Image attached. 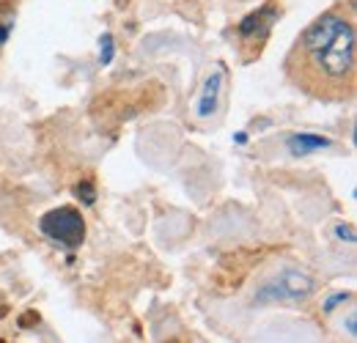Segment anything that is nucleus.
<instances>
[{"mask_svg":"<svg viewBox=\"0 0 357 343\" xmlns=\"http://www.w3.org/2000/svg\"><path fill=\"white\" fill-rule=\"evenodd\" d=\"M313 58H316V63L321 66L324 75L344 77L352 69V63H355V28L344 20L341 28H338V33L327 42V47H321L319 52H313Z\"/></svg>","mask_w":357,"mask_h":343,"instance_id":"nucleus-1","label":"nucleus"},{"mask_svg":"<svg viewBox=\"0 0 357 343\" xmlns=\"http://www.w3.org/2000/svg\"><path fill=\"white\" fill-rule=\"evenodd\" d=\"M39 228L45 231L47 236L63 247H80L83 239H86V222L83 215L72 206H61V209H52L42 217Z\"/></svg>","mask_w":357,"mask_h":343,"instance_id":"nucleus-2","label":"nucleus"},{"mask_svg":"<svg viewBox=\"0 0 357 343\" xmlns=\"http://www.w3.org/2000/svg\"><path fill=\"white\" fill-rule=\"evenodd\" d=\"M313 294V280L305 272H297V269H286L280 272L275 280L264 283L256 294V302L264 305V302H297L305 300Z\"/></svg>","mask_w":357,"mask_h":343,"instance_id":"nucleus-3","label":"nucleus"},{"mask_svg":"<svg viewBox=\"0 0 357 343\" xmlns=\"http://www.w3.org/2000/svg\"><path fill=\"white\" fill-rule=\"evenodd\" d=\"M341 17H335V14H324L321 20H316L311 28L305 31V36H303V44H305V49L308 52H319L321 47H327V42L338 33V28H341Z\"/></svg>","mask_w":357,"mask_h":343,"instance_id":"nucleus-4","label":"nucleus"},{"mask_svg":"<svg viewBox=\"0 0 357 343\" xmlns=\"http://www.w3.org/2000/svg\"><path fill=\"white\" fill-rule=\"evenodd\" d=\"M220 91H223V72H215V75L206 77L204 91H201V99H198V119H209V116L218 110Z\"/></svg>","mask_w":357,"mask_h":343,"instance_id":"nucleus-5","label":"nucleus"},{"mask_svg":"<svg viewBox=\"0 0 357 343\" xmlns=\"http://www.w3.org/2000/svg\"><path fill=\"white\" fill-rule=\"evenodd\" d=\"M286 143H289V151H291L294 157H303V154H313V151L330 148V140H327V137L311 135V132H297V135H291Z\"/></svg>","mask_w":357,"mask_h":343,"instance_id":"nucleus-6","label":"nucleus"},{"mask_svg":"<svg viewBox=\"0 0 357 343\" xmlns=\"http://www.w3.org/2000/svg\"><path fill=\"white\" fill-rule=\"evenodd\" d=\"M110 61H113V36L102 33V39H99V63L107 66Z\"/></svg>","mask_w":357,"mask_h":343,"instance_id":"nucleus-7","label":"nucleus"},{"mask_svg":"<svg viewBox=\"0 0 357 343\" xmlns=\"http://www.w3.org/2000/svg\"><path fill=\"white\" fill-rule=\"evenodd\" d=\"M75 192H77V195L83 198V204H86V206H91V204L96 201V192H93V187H91L89 181H83V184H77V187H75Z\"/></svg>","mask_w":357,"mask_h":343,"instance_id":"nucleus-8","label":"nucleus"},{"mask_svg":"<svg viewBox=\"0 0 357 343\" xmlns=\"http://www.w3.org/2000/svg\"><path fill=\"white\" fill-rule=\"evenodd\" d=\"M335 236H338V239H344L347 245H355V228H352V225H344V222H341V225H335Z\"/></svg>","mask_w":357,"mask_h":343,"instance_id":"nucleus-9","label":"nucleus"},{"mask_svg":"<svg viewBox=\"0 0 357 343\" xmlns=\"http://www.w3.org/2000/svg\"><path fill=\"white\" fill-rule=\"evenodd\" d=\"M347 300H349V294H347V291H344V294H333L330 300L324 302V310H327V313H333V310H335L341 302H347Z\"/></svg>","mask_w":357,"mask_h":343,"instance_id":"nucleus-10","label":"nucleus"},{"mask_svg":"<svg viewBox=\"0 0 357 343\" xmlns=\"http://www.w3.org/2000/svg\"><path fill=\"white\" fill-rule=\"evenodd\" d=\"M357 321H355V316H349V319H347V333H349V335H357Z\"/></svg>","mask_w":357,"mask_h":343,"instance_id":"nucleus-11","label":"nucleus"},{"mask_svg":"<svg viewBox=\"0 0 357 343\" xmlns=\"http://www.w3.org/2000/svg\"><path fill=\"white\" fill-rule=\"evenodd\" d=\"M6 39H8V31H6V28H0V42H6Z\"/></svg>","mask_w":357,"mask_h":343,"instance_id":"nucleus-12","label":"nucleus"}]
</instances>
